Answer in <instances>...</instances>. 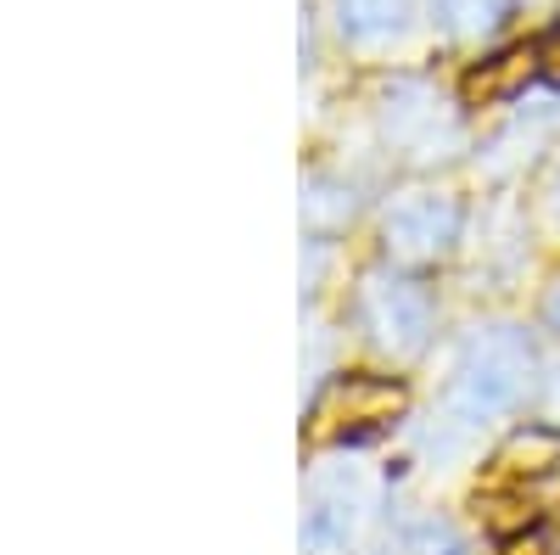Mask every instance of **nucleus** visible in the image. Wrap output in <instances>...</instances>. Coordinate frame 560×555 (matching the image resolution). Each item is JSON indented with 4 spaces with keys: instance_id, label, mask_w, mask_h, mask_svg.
Listing matches in <instances>:
<instances>
[{
    "instance_id": "1",
    "label": "nucleus",
    "mask_w": 560,
    "mask_h": 555,
    "mask_svg": "<svg viewBox=\"0 0 560 555\" xmlns=\"http://www.w3.org/2000/svg\"><path fill=\"white\" fill-rule=\"evenodd\" d=\"M404 404H409V388L398 377H337L308 415V443L364 438L387 427L393 415H404Z\"/></svg>"
},
{
    "instance_id": "2",
    "label": "nucleus",
    "mask_w": 560,
    "mask_h": 555,
    "mask_svg": "<svg viewBox=\"0 0 560 555\" xmlns=\"http://www.w3.org/2000/svg\"><path fill=\"white\" fill-rule=\"evenodd\" d=\"M555 477H560V432L549 427H527L493 454V488H516L533 505H544Z\"/></svg>"
},
{
    "instance_id": "3",
    "label": "nucleus",
    "mask_w": 560,
    "mask_h": 555,
    "mask_svg": "<svg viewBox=\"0 0 560 555\" xmlns=\"http://www.w3.org/2000/svg\"><path fill=\"white\" fill-rule=\"evenodd\" d=\"M522 382H527V354L516 348V343H504V337H493L488 348H477V359H471V370H465V404L471 409H504L510 398L522 393Z\"/></svg>"
},
{
    "instance_id": "4",
    "label": "nucleus",
    "mask_w": 560,
    "mask_h": 555,
    "mask_svg": "<svg viewBox=\"0 0 560 555\" xmlns=\"http://www.w3.org/2000/svg\"><path fill=\"white\" fill-rule=\"evenodd\" d=\"M538 57L533 51H504L493 62H482L471 79H465V102H499V96H516V90L533 79Z\"/></svg>"
},
{
    "instance_id": "5",
    "label": "nucleus",
    "mask_w": 560,
    "mask_h": 555,
    "mask_svg": "<svg viewBox=\"0 0 560 555\" xmlns=\"http://www.w3.org/2000/svg\"><path fill=\"white\" fill-rule=\"evenodd\" d=\"M448 230H454V208L438 203V197H420L415 208H404V213L393 219V236H398L409 253H432V247H443V242H448Z\"/></svg>"
},
{
    "instance_id": "6",
    "label": "nucleus",
    "mask_w": 560,
    "mask_h": 555,
    "mask_svg": "<svg viewBox=\"0 0 560 555\" xmlns=\"http://www.w3.org/2000/svg\"><path fill=\"white\" fill-rule=\"evenodd\" d=\"M415 0H342V28L353 39H387L409 23Z\"/></svg>"
},
{
    "instance_id": "7",
    "label": "nucleus",
    "mask_w": 560,
    "mask_h": 555,
    "mask_svg": "<svg viewBox=\"0 0 560 555\" xmlns=\"http://www.w3.org/2000/svg\"><path fill=\"white\" fill-rule=\"evenodd\" d=\"M504 555H560V533H549V528H527V533H516L504 544Z\"/></svg>"
},
{
    "instance_id": "8",
    "label": "nucleus",
    "mask_w": 560,
    "mask_h": 555,
    "mask_svg": "<svg viewBox=\"0 0 560 555\" xmlns=\"http://www.w3.org/2000/svg\"><path fill=\"white\" fill-rule=\"evenodd\" d=\"M549 73H555V79H560V45H555V62H549Z\"/></svg>"
}]
</instances>
